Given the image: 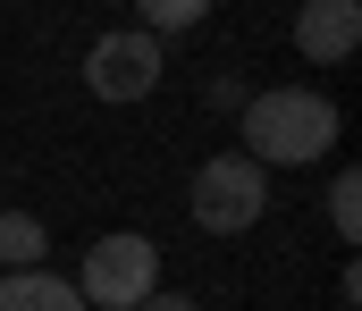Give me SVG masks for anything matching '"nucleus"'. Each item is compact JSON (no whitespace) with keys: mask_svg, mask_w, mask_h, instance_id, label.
Returning <instances> with one entry per match:
<instances>
[{"mask_svg":"<svg viewBox=\"0 0 362 311\" xmlns=\"http://www.w3.org/2000/svg\"><path fill=\"white\" fill-rule=\"evenodd\" d=\"M42 244H51V227L34 210H0V261L8 269H42Z\"/></svg>","mask_w":362,"mask_h":311,"instance_id":"nucleus-7","label":"nucleus"},{"mask_svg":"<svg viewBox=\"0 0 362 311\" xmlns=\"http://www.w3.org/2000/svg\"><path fill=\"white\" fill-rule=\"evenodd\" d=\"M85 85L101 102H144L152 85H160V34H144V25H118V34H101L85 59Z\"/></svg>","mask_w":362,"mask_h":311,"instance_id":"nucleus-4","label":"nucleus"},{"mask_svg":"<svg viewBox=\"0 0 362 311\" xmlns=\"http://www.w3.org/2000/svg\"><path fill=\"white\" fill-rule=\"evenodd\" d=\"M135 311H194V303H185V295H144Z\"/></svg>","mask_w":362,"mask_h":311,"instance_id":"nucleus-10","label":"nucleus"},{"mask_svg":"<svg viewBox=\"0 0 362 311\" xmlns=\"http://www.w3.org/2000/svg\"><path fill=\"white\" fill-rule=\"evenodd\" d=\"M194 227H211V236H245L262 210H270V169L262 160H245V152H219V160H202L194 169Z\"/></svg>","mask_w":362,"mask_h":311,"instance_id":"nucleus-2","label":"nucleus"},{"mask_svg":"<svg viewBox=\"0 0 362 311\" xmlns=\"http://www.w3.org/2000/svg\"><path fill=\"white\" fill-rule=\"evenodd\" d=\"M85 311H135L144 295H160V244L152 236H101L85 252V278H76Z\"/></svg>","mask_w":362,"mask_h":311,"instance_id":"nucleus-3","label":"nucleus"},{"mask_svg":"<svg viewBox=\"0 0 362 311\" xmlns=\"http://www.w3.org/2000/svg\"><path fill=\"white\" fill-rule=\"evenodd\" d=\"M329 143H337V102H329V93L270 85V93L245 102V152H253L262 169H312Z\"/></svg>","mask_w":362,"mask_h":311,"instance_id":"nucleus-1","label":"nucleus"},{"mask_svg":"<svg viewBox=\"0 0 362 311\" xmlns=\"http://www.w3.org/2000/svg\"><path fill=\"white\" fill-rule=\"evenodd\" d=\"M329 227H337L346 244L362 236V177L354 169H337V185H329Z\"/></svg>","mask_w":362,"mask_h":311,"instance_id":"nucleus-9","label":"nucleus"},{"mask_svg":"<svg viewBox=\"0 0 362 311\" xmlns=\"http://www.w3.org/2000/svg\"><path fill=\"white\" fill-rule=\"evenodd\" d=\"M0 311H85V295L51 269H8L0 278Z\"/></svg>","mask_w":362,"mask_h":311,"instance_id":"nucleus-6","label":"nucleus"},{"mask_svg":"<svg viewBox=\"0 0 362 311\" xmlns=\"http://www.w3.org/2000/svg\"><path fill=\"white\" fill-rule=\"evenodd\" d=\"M135 17H144V34H185L211 17V0H135Z\"/></svg>","mask_w":362,"mask_h":311,"instance_id":"nucleus-8","label":"nucleus"},{"mask_svg":"<svg viewBox=\"0 0 362 311\" xmlns=\"http://www.w3.org/2000/svg\"><path fill=\"white\" fill-rule=\"evenodd\" d=\"M354 42H362V0H303L295 8V51L303 59L337 68V59H354Z\"/></svg>","mask_w":362,"mask_h":311,"instance_id":"nucleus-5","label":"nucleus"}]
</instances>
